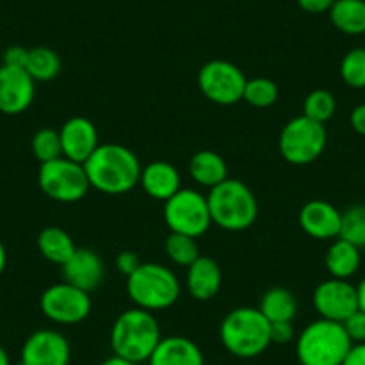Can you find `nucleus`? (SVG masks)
Here are the masks:
<instances>
[{
    "instance_id": "obj_3",
    "label": "nucleus",
    "mask_w": 365,
    "mask_h": 365,
    "mask_svg": "<svg viewBox=\"0 0 365 365\" xmlns=\"http://www.w3.org/2000/svg\"><path fill=\"white\" fill-rule=\"evenodd\" d=\"M161 340L160 322L153 312L142 308H129L115 319L110 333L113 354L135 364L150 358Z\"/></svg>"
},
{
    "instance_id": "obj_22",
    "label": "nucleus",
    "mask_w": 365,
    "mask_h": 365,
    "mask_svg": "<svg viewBox=\"0 0 365 365\" xmlns=\"http://www.w3.org/2000/svg\"><path fill=\"white\" fill-rule=\"evenodd\" d=\"M361 263L360 249L344 238H335L324 256V265L329 276L336 279H349L358 272Z\"/></svg>"
},
{
    "instance_id": "obj_34",
    "label": "nucleus",
    "mask_w": 365,
    "mask_h": 365,
    "mask_svg": "<svg viewBox=\"0 0 365 365\" xmlns=\"http://www.w3.org/2000/svg\"><path fill=\"white\" fill-rule=\"evenodd\" d=\"M296 339V328L292 322H272L270 324V342L285 346Z\"/></svg>"
},
{
    "instance_id": "obj_27",
    "label": "nucleus",
    "mask_w": 365,
    "mask_h": 365,
    "mask_svg": "<svg viewBox=\"0 0 365 365\" xmlns=\"http://www.w3.org/2000/svg\"><path fill=\"white\" fill-rule=\"evenodd\" d=\"M165 255L168 256L174 265L190 267L195 259L201 256L197 245V238L187 237V235L170 233L165 240Z\"/></svg>"
},
{
    "instance_id": "obj_17",
    "label": "nucleus",
    "mask_w": 365,
    "mask_h": 365,
    "mask_svg": "<svg viewBox=\"0 0 365 365\" xmlns=\"http://www.w3.org/2000/svg\"><path fill=\"white\" fill-rule=\"evenodd\" d=\"M63 282L91 292L99 289L104 279V262L93 249L77 247L68 262L61 267Z\"/></svg>"
},
{
    "instance_id": "obj_41",
    "label": "nucleus",
    "mask_w": 365,
    "mask_h": 365,
    "mask_svg": "<svg viewBox=\"0 0 365 365\" xmlns=\"http://www.w3.org/2000/svg\"><path fill=\"white\" fill-rule=\"evenodd\" d=\"M356 292H358V308H360L361 312H365V278L356 285Z\"/></svg>"
},
{
    "instance_id": "obj_19",
    "label": "nucleus",
    "mask_w": 365,
    "mask_h": 365,
    "mask_svg": "<svg viewBox=\"0 0 365 365\" xmlns=\"http://www.w3.org/2000/svg\"><path fill=\"white\" fill-rule=\"evenodd\" d=\"M222 287V269L212 256H199L187 269V290L195 301H212Z\"/></svg>"
},
{
    "instance_id": "obj_45",
    "label": "nucleus",
    "mask_w": 365,
    "mask_h": 365,
    "mask_svg": "<svg viewBox=\"0 0 365 365\" xmlns=\"http://www.w3.org/2000/svg\"><path fill=\"white\" fill-rule=\"evenodd\" d=\"M212 365H222V364H212Z\"/></svg>"
},
{
    "instance_id": "obj_28",
    "label": "nucleus",
    "mask_w": 365,
    "mask_h": 365,
    "mask_svg": "<svg viewBox=\"0 0 365 365\" xmlns=\"http://www.w3.org/2000/svg\"><path fill=\"white\" fill-rule=\"evenodd\" d=\"M279 97L278 84L269 77H252L247 79L244 90V101L252 108L265 110L276 104Z\"/></svg>"
},
{
    "instance_id": "obj_20",
    "label": "nucleus",
    "mask_w": 365,
    "mask_h": 365,
    "mask_svg": "<svg viewBox=\"0 0 365 365\" xmlns=\"http://www.w3.org/2000/svg\"><path fill=\"white\" fill-rule=\"evenodd\" d=\"M149 365H206L201 347L188 336H161Z\"/></svg>"
},
{
    "instance_id": "obj_40",
    "label": "nucleus",
    "mask_w": 365,
    "mask_h": 365,
    "mask_svg": "<svg viewBox=\"0 0 365 365\" xmlns=\"http://www.w3.org/2000/svg\"><path fill=\"white\" fill-rule=\"evenodd\" d=\"M101 365H138V364L125 360V358H122V356H117V354H111V356L106 358V360H104Z\"/></svg>"
},
{
    "instance_id": "obj_11",
    "label": "nucleus",
    "mask_w": 365,
    "mask_h": 365,
    "mask_svg": "<svg viewBox=\"0 0 365 365\" xmlns=\"http://www.w3.org/2000/svg\"><path fill=\"white\" fill-rule=\"evenodd\" d=\"M40 310L54 324H79L91 314L90 292H84L66 282L54 283L41 294Z\"/></svg>"
},
{
    "instance_id": "obj_43",
    "label": "nucleus",
    "mask_w": 365,
    "mask_h": 365,
    "mask_svg": "<svg viewBox=\"0 0 365 365\" xmlns=\"http://www.w3.org/2000/svg\"><path fill=\"white\" fill-rule=\"evenodd\" d=\"M0 365H11L8 353H6V349L2 346H0Z\"/></svg>"
},
{
    "instance_id": "obj_38",
    "label": "nucleus",
    "mask_w": 365,
    "mask_h": 365,
    "mask_svg": "<svg viewBox=\"0 0 365 365\" xmlns=\"http://www.w3.org/2000/svg\"><path fill=\"white\" fill-rule=\"evenodd\" d=\"M349 124L356 135L365 136V104H358L349 115Z\"/></svg>"
},
{
    "instance_id": "obj_9",
    "label": "nucleus",
    "mask_w": 365,
    "mask_h": 365,
    "mask_svg": "<svg viewBox=\"0 0 365 365\" xmlns=\"http://www.w3.org/2000/svg\"><path fill=\"white\" fill-rule=\"evenodd\" d=\"M163 205V219L170 233L199 238L212 227L208 199L194 188H181Z\"/></svg>"
},
{
    "instance_id": "obj_8",
    "label": "nucleus",
    "mask_w": 365,
    "mask_h": 365,
    "mask_svg": "<svg viewBox=\"0 0 365 365\" xmlns=\"http://www.w3.org/2000/svg\"><path fill=\"white\" fill-rule=\"evenodd\" d=\"M38 185L48 199L63 205L83 201L90 190V181L83 165L65 156L40 165Z\"/></svg>"
},
{
    "instance_id": "obj_25",
    "label": "nucleus",
    "mask_w": 365,
    "mask_h": 365,
    "mask_svg": "<svg viewBox=\"0 0 365 365\" xmlns=\"http://www.w3.org/2000/svg\"><path fill=\"white\" fill-rule=\"evenodd\" d=\"M329 20L340 33L360 36L365 33V0H335Z\"/></svg>"
},
{
    "instance_id": "obj_18",
    "label": "nucleus",
    "mask_w": 365,
    "mask_h": 365,
    "mask_svg": "<svg viewBox=\"0 0 365 365\" xmlns=\"http://www.w3.org/2000/svg\"><path fill=\"white\" fill-rule=\"evenodd\" d=\"M140 187L154 201H168L174 194L181 190V174L178 167L168 161L156 160L142 168Z\"/></svg>"
},
{
    "instance_id": "obj_7",
    "label": "nucleus",
    "mask_w": 365,
    "mask_h": 365,
    "mask_svg": "<svg viewBox=\"0 0 365 365\" xmlns=\"http://www.w3.org/2000/svg\"><path fill=\"white\" fill-rule=\"evenodd\" d=\"M328 143V131L324 124L299 115L285 124L279 135V154L290 165L314 163L322 156Z\"/></svg>"
},
{
    "instance_id": "obj_32",
    "label": "nucleus",
    "mask_w": 365,
    "mask_h": 365,
    "mask_svg": "<svg viewBox=\"0 0 365 365\" xmlns=\"http://www.w3.org/2000/svg\"><path fill=\"white\" fill-rule=\"evenodd\" d=\"M340 77L344 84L354 90L365 88V48H351L340 61Z\"/></svg>"
},
{
    "instance_id": "obj_5",
    "label": "nucleus",
    "mask_w": 365,
    "mask_h": 365,
    "mask_svg": "<svg viewBox=\"0 0 365 365\" xmlns=\"http://www.w3.org/2000/svg\"><path fill=\"white\" fill-rule=\"evenodd\" d=\"M129 299L136 308L161 312L174 307L181 296V282L163 263L142 262L125 283Z\"/></svg>"
},
{
    "instance_id": "obj_26",
    "label": "nucleus",
    "mask_w": 365,
    "mask_h": 365,
    "mask_svg": "<svg viewBox=\"0 0 365 365\" xmlns=\"http://www.w3.org/2000/svg\"><path fill=\"white\" fill-rule=\"evenodd\" d=\"M26 70L36 83H48L61 72V59L52 48L33 47L29 48Z\"/></svg>"
},
{
    "instance_id": "obj_31",
    "label": "nucleus",
    "mask_w": 365,
    "mask_h": 365,
    "mask_svg": "<svg viewBox=\"0 0 365 365\" xmlns=\"http://www.w3.org/2000/svg\"><path fill=\"white\" fill-rule=\"evenodd\" d=\"M339 238L351 242L358 249H365V205L349 206L342 212Z\"/></svg>"
},
{
    "instance_id": "obj_39",
    "label": "nucleus",
    "mask_w": 365,
    "mask_h": 365,
    "mask_svg": "<svg viewBox=\"0 0 365 365\" xmlns=\"http://www.w3.org/2000/svg\"><path fill=\"white\" fill-rule=\"evenodd\" d=\"M342 365H365V342L353 344Z\"/></svg>"
},
{
    "instance_id": "obj_1",
    "label": "nucleus",
    "mask_w": 365,
    "mask_h": 365,
    "mask_svg": "<svg viewBox=\"0 0 365 365\" xmlns=\"http://www.w3.org/2000/svg\"><path fill=\"white\" fill-rule=\"evenodd\" d=\"M90 188L106 195H124L140 185L142 163L122 143H101L83 163Z\"/></svg>"
},
{
    "instance_id": "obj_4",
    "label": "nucleus",
    "mask_w": 365,
    "mask_h": 365,
    "mask_svg": "<svg viewBox=\"0 0 365 365\" xmlns=\"http://www.w3.org/2000/svg\"><path fill=\"white\" fill-rule=\"evenodd\" d=\"M206 199L212 222L224 231H245L255 226L258 219V201L251 188L240 179L227 178L210 188Z\"/></svg>"
},
{
    "instance_id": "obj_16",
    "label": "nucleus",
    "mask_w": 365,
    "mask_h": 365,
    "mask_svg": "<svg viewBox=\"0 0 365 365\" xmlns=\"http://www.w3.org/2000/svg\"><path fill=\"white\" fill-rule=\"evenodd\" d=\"M63 156L83 165L101 145L97 125L86 117H72L59 129Z\"/></svg>"
},
{
    "instance_id": "obj_12",
    "label": "nucleus",
    "mask_w": 365,
    "mask_h": 365,
    "mask_svg": "<svg viewBox=\"0 0 365 365\" xmlns=\"http://www.w3.org/2000/svg\"><path fill=\"white\" fill-rule=\"evenodd\" d=\"M312 301L319 317L333 322H344L360 310L356 287L349 283V279H324L315 287Z\"/></svg>"
},
{
    "instance_id": "obj_14",
    "label": "nucleus",
    "mask_w": 365,
    "mask_h": 365,
    "mask_svg": "<svg viewBox=\"0 0 365 365\" xmlns=\"http://www.w3.org/2000/svg\"><path fill=\"white\" fill-rule=\"evenodd\" d=\"M36 96V81L26 68L0 66V113L20 115L27 111Z\"/></svg>"
},
{
    "instance_id": "obj_24",
    "label": "nucleus",
    "mask_w": 365,
    "mask_h": 365,
    "mask_svg": "<svg viewBox=\"0 0 365 365\" xmlns=\"http://www.w3.org/2000/svg\"><path fill=\"white\" fill-rule=\"evenodd\" d=\"M258 310L265 315L270 324L292 322L297 315V299L285 287H272L262 296Z\"/></svg>"
},
{
    "instance_id": "obj_6",
    "label": "nucleus",
    "mask_w": 365,
    "mask_h": 365,
    "mask_svg": "<svg viewBox=\"0 0 365 365\" xmlns=\"http://www.w3.org/2000/svg\"><path fill=\"white\" fill-rule=\"evenodd\" d=\"M351 339L342 322L319 317L303 328L296 340V356L301 365H342L349 353Z\"/></svg>"
},
{
    "instance_id": "obj_44",
    "label": "nucleus",
    "mask_w": 365,
    "mask_h": 365,
    "mask_svg": "<svg viewBox=\"0 0 365 365\" xmlns=\"http://www.w3.org/2000/svg\"><path fill=\"white\" fill-rule=\"evenodd\" d=\"M244 365H256V364H244Z\"/></svg>"
},
{
    "instance_id": "obj_33",
    "label": "nucleus",
    "mask_w": 365,
    "mask_h": 365,
    "mask_svg": "<svg viewBox=\"0 0 365 365\" xmlns=\"http://www.w3.org/2000/svg\"><path fill=\"white\" fill-rule=\"evenodd\" d=\"M344 329H346L347 336L353 344L365 342V312L356 310L353 315L342 322Z\"/></svg>"
},
{
    "instance_id": "obj_37",
    "label": "nucleus",
    "mask_w": 365,
    "mask_h": 365,
    "mask_svg": "<svg viewBox=\"0 0 365 365\" xmlns=\"http://www.w3.org/2000/svg\"><path fill=\"white\" fill-rule=\"evenodd\" d=\"M333 2L335 0H297V6L310 15H322V13H329Z\"/></svg>"
},
{
    "instance_id": "obj_36",
    "label": "nucleus",
    "mask_w": 365,
    "mask_h": 365,
    "mask_svg": "<svg viewBox=\"0 0 365 365\" xmlns=\"http://www.w3.org/2000/svg\"><path fill=\"white\" fill-rule=\"evenodd\" d=\"M27 56H29V48L20 47V45H13V47L6 48L4 65L13 66V68H26Z\"/></svg>"
},
{
    "instance_id": "obj_21",
    "label": "nucleus",
    "mask_w": 365,
    "mask_h": 365,
    "mask_svg": "<svg viewBox=\"0 0 365 365\" xmlns=\"http://www.w3.org/2000/svg\"><path fill=\"white\" fill-rule=\"evenodd\" d=\"M188 172L199 187L213 188L230 178V168L226 160L215 150H197L188 161Z\"/></svg>"
},
{
    "instance_id": "obj_29",
    "label": "nucleus",
    "mask_w": 365,
    "mask_h": 365,
    "mask_svg": "<svg viewBox=\"0 0 365 365\" xmlns=\"http://www.w3.org/2000/svg\"><path fill=\"white\" fill-rule=\"evenodd\" d=\"M336 111V99L331 91L328 90H319L310 91L307 97H304L303 103V115L304 117L312 118V120L319 122V124H324L333 118Z\"/></svg>"
},
{
    "instance_id": "obj_13",
    "label": "nucleus",
    "mask_w": 365,
    "mask_h": 365,
    "mask_svg": "<svg viewBox=\"0 0 365 365\" xmlns=\"http://www.w3.org/2000/svg\"><path fill=\"white\" fill-rule=\"evenodd\" d=\"M72 347L58 329H38L31 333L20 351L22 365H68Z\"/></svg>"
},
{
    "instance_id": "obj_30",
    "label": "nucleus",
    "mask_w": 365,
    "mask_h": 365,
    "mask_svg": "<svg viewBox=\"0 0 365 365\" xmlns=\"http://www.w3.org/2000/svg\"><path fill=\"white\" fill-rule=\"evenodd\" d=\"M31 149H33L34 158L40 161V165L61 158L63 147L59 131H56L52 128L38 129L33 136V142H31Z\"/></svg>"
},
{
    "instance_id": "obj_35",
    "label": "nucleus",
    "mask_w": 365,
    "mask_h": 365,
    "mask_svg": "<svg viewBox=\"0 0 365 365\" xmlns=\"http://www.w3.org/2000/svg\"><path fill=\"white\" fill-rule=\"evenodd\" d=\"M115 265H117L118 272L124 274L125 278H129L142 265V259H140V256L135 251H122L117 256V259H115Z\"/></svg>"
},
{
    "instance_id": "obj_42",
    "label": "nucleus",
    "mask_w": 365,
    "mask_h": 365,
    "mask_svg": "<svg viewBox=\"0 0 365 365\" xmlns=\"http://www.w3.org/2000/svg\"><path fill=\"white\" fill-rule=\"evenodd\" d=\"M6 263H8V252H6L4 244L0 242V276H2V272H4Z\"/></svg>"
},
{
    "instance_id": "obj_2",
    "label": "nucleus",
    "mask_w": 365,
    "mask_h": 365,
    "mask_svg": "<svg viewBox=\"0 0 365 365\" xmlns=\"http://www.w3.org/2000/svg\"><path fill=\"white\" fill-rule=\"evenodd\" d=\"M224 349L242 360H252L269 349L270 322L255 307H238L227 312L219 328Z\"/></svg>"
},
{
    "instance_id": "obj_10",
    "label": "nucleus",
    "mask_w": 365,
    "mask_h": 365,
    "mask_svg": "<svg viewBox=\"0 0 365 365\" xmlns=\"http://www.w3.org/2000/svg\"><path fill=\"white\" fill-rule=\"evenodd\" d=\"M245 83V73L235 63L224 59L205 63L197 73L199 90L217 106H233L244 101Z\"/></svg>"
},
{
    "instance_id": "obj_23",
    "label": "nucleus",
    "mask_w": 365,
    "mask_h": 365,
    "mask_svg": "<svg viewBox=\"0 0 365 365\" xmlns=\"http://www.w3.org/2000/svg\"><path fill=\"white\" fill-rule=\"evenodd\" d=\"M36 245L40 255L47 262L63 267L76 252L77 245L66 230L59 226H47L40 231L36 238Z\"/></svg>"
},
{
    "instance_id": "obj_15",
    "label": "nucleus",
    "mask_w": 365,
    "mask_h": 365,
    "mask_svg": "<svg viewBox=\"0 0 365 365\" xmlns=\"http://www.w3.org/2000/svg\"><path fill=\"white\" fill-rule=\"evenodd\" d=\"M299 226L315 240H335L342 226V212L324 199H312L301 208Z\"/></svg>"
}]
</instances>
